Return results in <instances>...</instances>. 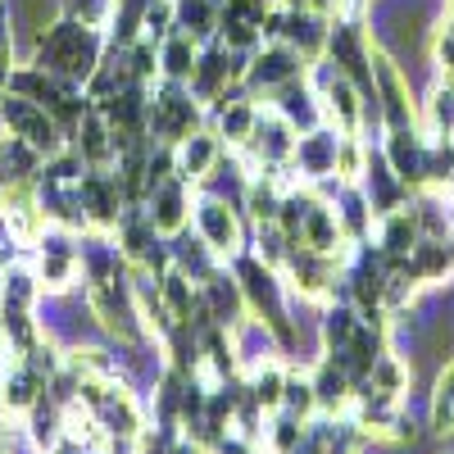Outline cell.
<instances>
[{
  "instance_id": "cell-6",
  "label": "cell",
  "mask_w": 454,
  "mask_h": 454,
  "mask_svg": "<svg viewBox=\"0 0 454 454\" xmlns=\"http://www.w3.org/2000/svg\"><path fill=\"white\" fill-rule=\"evenodd\" d=\"M305 55L291 51L286 42H259L246 59V87L250 91H263V96H273L282 91L286 82H300L305 78Z\"/></svg>"
},
{
  "instance_id": "cell-15",
  "label": "cell",
  "mask_w": 454,
  "mask_h": 454,
  "mask_svg": "<svg viewBox=\"0 0 454 454\" xmlns=\"http://www.w3.org/2000/svg\"><path fill=\"white\" fill-rule=\"evenodd\" d=\"M432 55H436V68H441V82L454 87V0H445V14H441V27H436Z\"/></svg>"
},
{
  "instance_id": "cell-9",
  "label": "cell",
  "mask_w": 454,
  "mask_h": 454,
  "mask_svg": "<svg viewBox=\"0 0 454 454\" xmlns=\"http://www.w3.org/2000/svg\"><path fill=\"white\" fill-rule=\"evenodd\" d=\"M218 160H223V137L218 132H205V128L173 145V168L186 182H205L218 168Z\"/></svg>"
},
{
  "instance_id": "cell-8",
  "label": "cell",
  "mask_w": 454,
  "mask_h": 454,
  "mask_svg": "<svg viewBox=\"0 0 454 454\" xmlns=\"http://www.w3.org/2000/svg\"><path fill=\"white\" fill-rule=\"evenodd\" d=\"M336 132L332 128H314V132H300L295 141V155H291V168L300 173V182H323V177H336Z\"/></svg>"
},
{
  "instance_id": "cell-17",
  "label": "cell",
  "mask_w": 454,
  "mask_h": 454,
  "mask_svg": "<svg viewBox=\"0 0 454 454\" xmlns=\"http://www.w3.org/2000/svg\"><path fill=\"white\" fill-rule=\"evenodd\" d=\"M51 454H91V445H82V441H73V436H64Z\"/></svg>"
},
{
  "instance_id": "cell-11",
  "label": "cell",
  "mask_w": 454,
  "mask_h": 454,
  "mask_svg": "<svg viewBox=\"0 0 454 454\" xmlns=\"http://www.w3.org/2000/svg\"><path fill=\"white\" fill-rule=\"evenodd\" d=\"M364 387H368V391H377V395H387V400H404V395H409V387H413V368H409V359H404V355L382 350V355H377V364L368 368Z\"/></svg>"
},
{
  "instance_id": "cell-2",
  "label": "cell",
  "mask_w": 454,
  "mask_h": 454,
  "mask_svg": "<svg viewBox=\"0 0 454 454\" xmlns=\"http://www.w3.org/2000/svg\"><path fill=\"white\" fill-rule=\"evenodd\" d=\"M200 109L205 105L192 96V87H186V82L160 78L155 91H145V132H150V141L177 145V141H186L192 132H200Z\"/></svg>"
},
{
  "instance_id": "cell-5",
  "label": "cell",
  "mask_w": 454,
  "mask_h": 454,
  "mask_svg": "<svg viewBox=\"0 0 454 454\" xmlns=\"http://www.w3.org/2000/svg\"><path fill=\"white\" fill-rule=\"evenodd\" d=\"M192 223H196V237H200L218 259L232 263L237 254H246V223H241V214L227 205L223 196H200V200L192 205Z\"/></svg>"
},
{
  "instance_id": "cell-14",
  "label": "cell",
  "mask_w": 454,
  "mask_h": 454,
  "mask_svg": "<svg viewBox=\"0 0 454 454\" xmlns=\"http://www.w3.org/2000/svg\"><path fill=\"white\" fill-rule=\"evenodd\" d=\"M432 432L454 436V359L441 364L436 387H432Z\"/></svg>"
},
{
  "instance_id": "cell-7",
  "label": "cell",
  "mask_w": 454,
  "mask_h": 454,
  "mask_svg": "<svg viewBox=\"0 0 454 454\" xmlns=\"http://www.w3.org/2000/svg\"><path fill=\"white\" fill-rule=\"evenodd\" d=\"M145 218L155 223L160 237H177L192 223V182L177 177V168L145 186Z\"/></svg>"
},
{
  "instance_id": "cell-1",
  "label": "cell",
  "mask_w": 454,
  "mask_h": 454,
  "mask_svg": "<svg viewBox=\"0 0 454 454\" xmlns=\"http://www.w3.org/2000/svg\"><path fill=\"white\" fill-rule=\"evenodd\" d=\"M105 59V36L100 27H87L78 19H55L46 32H36V46H32V64L55 73V78L73 82V87H87V78L96 73V64Z\"/></svg>"
},
{
  "instance_id": "cell-19",
  "label": "cell",
  "mask_w": 454,
  "mask_h": 454,
  "mask_svg": "<svg viewBox=\"0 0 454 454\" xmlns=\"http://www.w3.org/2000/svg\"><path fill=\"white\" fill-rule=\"evenodd\" d=\"M164 454H209V450H205V445H196V441H173Z\"/></svg>"
},
{
  "instance_id": "cell-3",
  "label": "cell",
  "mask_w": 454,
  "mask_h": 454,
  "mask_svg": "<svg viewBox=\"0 0 454 454\" xmlns=\"http://www.w3.org/2000/svg\"><path fill=\"white\" fill-rule=\"evenodd\" d=\"M0 123H5L10 137L32 145L42 160L59 155V150L68 145V132H64V123L55 119V114L42 109L36 100H27V96H19V91H0Z\"/></svg>"
},
{
  "instance_id": "cell-13",
  "label": "cell",
  "mask_w": 454,
  "mask_h": 454,
  "mask_svg": "<svg viewBox=\"0 0 454 454\" xmlns=\"http://www.w3.org/2000/svg\"><path fill=\"white\" fill-rule=\"evenodd\" d=\"M305 436H309V423L278 409V413H269V423H263V454H295L305 445Z\"/></svg>"
},
{
  "instance_id": "cell-12",
  "label": "cell",
  "mask_w": 454,
  "mask_h": 454,
  "mask_svg": "<svg viewBox=\"0 0 454 454\" xmlns=\"http://www.w3.org/2000/svg\"><path fill=\"white\" fill-rule=\"evenodd\" d=\"M259 109H263V105H259L254 96H227L223 109H218V128H214V132L223 137V145H237V150H241L246 137L254 132Z\"/></svg>"
},
{
  "instance_id": "cell-4",
  "label": "cell",
  "mask_w": 454,
  "mask_h": 454,
  "mask_svg": "<svg viewBox=\"0 0 454 454\" xmlns=\"http://www.w3.org/2000/svg\"><path fill=\"white\" fill-rule=\"evenodd\" d=\"M78 205H82V218L96 232H114L119 218L128 214V186L119 182L114 168H82L78 177Z\"/></svg>"
},
{
  "instance_id": "cell-10",
  "label": "cell",
  "mask_w": 454,
  "mask_h": 454,
  "mask_svg": "<svg viewBox=\"0 0 454 454\" xmlns=\"http://www.w3.org/2000/svg\"><path fill=\"white\" fill-rule=\"evenodd\" d=\"M196 59H200V42H196L192 32L173 27L164 42H160V78H168V82H192Z\"/></svg>"
},
{
  "instance_id": "cell-20",
  "label": "cell",
  "mask_w": 454,
  "mask_h": 454,
  "mask_svg": "<svg viewBox=\"0 0 454 454\" xmlns=\"http://www.w3.org/2000/svg\"><path fill=\"white\" fill-rule=\"evenodd\" d=\"M450 454H454V450H450Z\"/></svg>"
},
{
  "instance_id": "cell-16",
  "label": "cell",
  "mask_w": 454,
  "mask_h": 454,
  "mask_svg": "<svg viewBox=\"0 0 454 454\" xmlns=\"http://www.w3.org/2000/svg\"><path fill=\"white\" fill-rule=\"evenodd\" d=\"M68 19H78L87 27H105L114 19V0H64Z\"/></svg>"
},
{
  "instance_id": "cell-18",
  "label": "cell",
  "mask_w": 454,
  "mask_h": 454,
  "mask_svg": "<svg viewBox=\"0 0 454 454\" xmlns=\"http://www.w3.org/2000/svg\"><path fill=\"white\" fill-rule=\"evenodd\" d=\"M286 10H327V5H336V0H282Z\"/></svg>"
}]
</instances>
